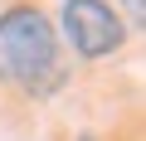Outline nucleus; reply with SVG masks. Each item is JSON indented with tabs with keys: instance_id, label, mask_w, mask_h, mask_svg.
Listing matches in <instances>:
<instances>
[{
	"instance_id": "1",
	"label": "nucleus",
	"mask_w": 146,
	"mask_h": 141,
	"mask_svg": "<svg viewBox=\"0 0 146 141\" xmlns=\"http://www.w3.org/2000/svg\"><path fill=\"white\" fill-rule=\"evenodd\" d=\"M0 78L20 83L29 93H49L63 78V63H58V39L54 24L39 10H10L0 20Z\"/></svg>"
},
{
	"instance_id": "2",
	"label": "nucleus",
	"mask_w": 146,
	"mask_h": 141,
	"mask_svg": "<svg viewBox=\"0 0 146 141\" xmlns=\"http://www.w3.org/2000/svg\"><path fill=\"white\" fill-rule=\"evenodd\" d=\"M63 29L73 39V49L88 54V58H102L122 44V20L112 5H102V0H68L63 5Z\"/></svg>"
},
{
	"instance_id": "3",
	"label": "nucleus",
	"mask_w": 146,
	"mask_h": 141,
	"mask_svg": "<svg viewBox=\"0 0 146 141\" xmlns=\"http://www.w3.org/2000/svg\"><path fill=\"white\" fill-rule=\"evenodd\" d=\"M127 10L136 15V24H141V0H127Z\"/></svg>"
},
{
	"instance_id": "4",
	"label": "nucleus",
	"mask_w": 146,
	"mask_h": 141,
	"mask_svg": "<svg viewBox=\"0 0 146 141\" xmlns=\"http://www.w3.org/2000/svg\"><path fill=\"white\" fill-rule=\"evenodd\" d=\"M83 141H93V136H83Z\"/></svg>"
}]
</instances>
